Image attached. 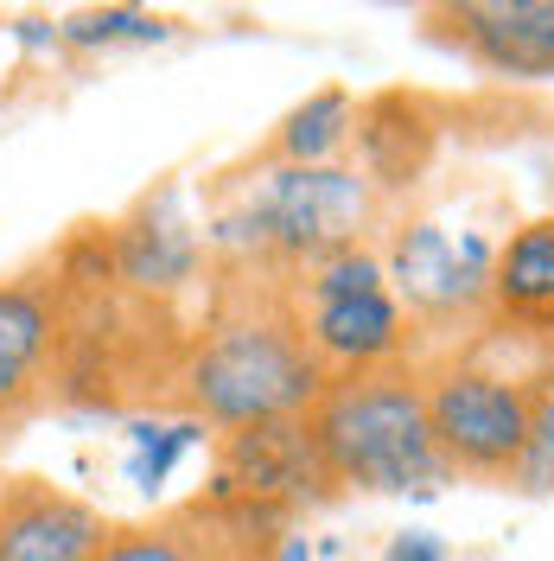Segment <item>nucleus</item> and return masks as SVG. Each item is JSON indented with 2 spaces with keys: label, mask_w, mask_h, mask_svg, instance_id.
Listing matches in <instances>:
<instances>
[{
  "label": "nucleus",
  "mask_w": 554,
  "mask_h": 561,
  "mask_svg": "<svg viewBox=\"0 0 554 561\" xmlns=\"http://www.w3.org/2000/svg\"><path fill=\"white\" fill-rule=\"evenodd\" d=\"M325 383L332 377L307 339L293 280L268 268H230L178 364L173 415L243 434V427L312 415Z\"/></svg>",
  "instance_id": "nucleus-1"
},
{
  "label": "nucleus",
  "mask_w": 554,
  "mask_h": 561,
  "mask_svg": "<svg viewBox=\"0 0 554 561\" xmlns=\"http://www.w3.org/2000/svg\"><path fill=\"white\" fill-rule=\"evenodd\" d=\"M307 427L338 491L402 497V491H440L452 479L440 447H434L427 389L402 364L332 377L325 396L312 402Z\"/></svg>",
  "instance_id": "nucleus-2"
},
{
  "label": "nucleus",
  "mask_w": 554,
  "mask_h": 561,
  "mask_svg": "<svg viewBox=\"0 0 554 561\" xmlns=\"http://www.w3.org/2000/svg\"><path fill=\"white\" fill-rule=\"evenodd\" d=\"M363 217L370 185L345 167H268L243 205L210 224V249L223 255V268H268L293 280L312 262L357 249Z\"/></svg>",
  "instance_id": "nucleus-3"
},
{
  "label": "nucleus",
  "mask_w": 554,
  "mask_h": 561,
  "mask_svg": "<svg viewBox=\"0 0 554 561\" xmlns=\"http://www.w3.org/2000/svg\"><path fill=\"white\" fill-rule=\"evenodd\" d=\"M280 542L287 511L205 485L135 524H115L90 561H275Z\"/></svg>",
  "instance_id": "nucleus-4"
},
{
  "label": "nucleus",
  "mask_w": 554,
  "mask_h": 561,
  "mask_svg": "<svg viewBox=\"0 0 554 561\" xmlns=\"http://www.w3.org/2000/svg\"><path fill=\"white\" fill-rule=\"evenodd\" d=\"M420 389H427V421L447 472L510 485L529 440V377L490 370V364H447Z\"/></svg>",
  "instance_id": "nucleus-5"
},
{
  "label": "nucleus",
  "mask_w": 554,
  "mask_h": 561,
  "mask_svg": "<svg viewBox=\"0 0 554 561\" xmlns=\"http://www.w3.org/2000/svg\"><path fill=\"white\" fill-rule=\"evenodd\" d=\"M58 409V275L51 255L0 275V454Z\"/></svg>",
  "instance_id": "nucleus-6"
},
{
  "label": "nucleus",
  "mask_w": 554,
  "mask_h": 561,
  "mask_svg": "<svg viewBox=\"0 0 554 561\" xmlns=\"http://www.w3.org/2000/svg\"><path fill=\"white\" fill-rule=\"evenodd\" d=\"M490 268H497V249L485 237H452L440 224H402L382 275L389 287L408 300L415 319H478L490 307Z\"/></svg>",
  "instance_id": "nucleus-7"
},
{
  "label": "nucleus",
  "mask_w": 554,
  "mask_h": 561,
  "mask_svg": "<svg viewBox=\"0 0 554 561\" xmlns=\"http://www.w3.org/2000/svg\"><path fill=\"white\" fill-rule=\"evenodd\" d=\"M427 33L490 77L517 83L554 77V0H452L427 7Z\"/></svg>",
  "instance_id": "nucleus-8"
},
{
  "label": "nucleus",
  "mask_w": 554,
  "mask_h": 561,
  "mask_svg": "<svg viewBox=\"0 0 554 561\" xmlns=\"http://www.w3.org/2000/svg\"><path fill=\"white\" fill-rule=\"evenodd\" d=\"M210 491L255 497V504H275V511H293V504H332V497H338L325 459H319V440H312L307 415L223 434Z\"/></svg>",
  "instance_id": "nucleus-9"
},
{
  "label": "nucleus",
  "mask_w": 554,
  "mask_h": 561,
  "mask_svg": "<svg viewBox=\"0 0 554 561\" xmlns=\"http://www.w3.org/2000/svg\"><path fill=\"white\" fill-rule=\"evenodd\" d=\"M103 504L51 485L38 472L0 479V561H90L108 536Z\"/></svg>",
  "instance_id": "nucleus-10"
},
{
  "label": "nucleus",
  "mask_w": 554,
  "mask_h": 561,
  "mask_svg": "<svg viewBox=\"0 0 554 561\" xmlns=\"http://www.w3.org/2000/svg\"><path fill=\"white\" fill-rule=\"evenodd\" d=\"M108 262H115V280L135 287L147 300H173L178 287H192L198 268H205V243L192 230V217L178 210V192H147L128 217L103 224Z\"/></svg>",
  "instance_id": "nucleus-11"
},
{
  "label": "nucleus",
  "mask_w": 554,
  "mask_h": 561,
  "mask_svg": "<svg viewBox=\"0 0 554 561\" xmlns=\"http://www.w3.org/2000/svg\"><path fill=\"white\" fill-rule=\"evenodd\" d=\"M307 339L325 364V377H357V370H382L402 351V300L377 287V294H345V300H300Z\"/></svg>",
  "instance_id": "nucleus-12"
},
{
  "label": "nucleus",
  "mask_w": 554,
  "mask_h": 561,
  "mask_svg": "<svg viewBox=\"0 0 554 561\" xmlns=\"http://www.w3.org/2000/svg\"><path fill=\"white\" fill-rule=\"evenodd\" d=\"M490 313L522 325V332H554V217L522 224L517 237L497 249Z\"/></svg>",
  "instance_id": "nucleus-13"
},
{
  "label": "nucleus",
  "mask_w": 554,
  "mask_h": 561,
  "mask_svg": "<svg viewBox=\"0 0 554 561\" xmlns=\"http://www.w3.org/2000/svg\"><path fill=\"white\" fill-rule=\"evenodd\" d=\"M350 135H357V103L345 90H319V96H307L280 122L275 153H280V167H332V153Z\"/></svg>",
  "instance_id": "nucleus-14"
},
{
  "label": "nucleus",
  "mask_w": 554,
  "mask_h": 561,
  "mask_svg": "<svg viewBox=\"0 0 554 561\" xmlns=\"http://www.w3.org/2000/svg\"><path fill=\"white\" fill-rule=\"evenodd\" d=\"M198 440H205V421H185V415L135 421V427H128V485L147 491V497H160L166 479L178 472V459L192 454Z\"/></svg>",
  "instance_id": "nucleus-15"
},
{
  "label": "nucleus",
  "mask_w": 554,
  "mask_h": 561,
  "mask_svg": "<svg viewBox=\"0 0 554 561\" xmlns=\"http://www.w3.org/2000/svg\"><path fill=\"white\" fill-rule=\"evenodd\" d=\"M510 485L522 497H549L554 491V351L529 377V440H522V459H517V472H510Z\"/></svg>",
  "instance_id": "nucleus-16"
},
{
  "label": "nucleus",
  "mask_w": 554,
  "mask_h": 561,
  "mask_svg": "<svg viewBox=\"0 0 554 561\" xmlns=\"http://www.w3.org/2000/svg\"><path fill=\"white\" fill-rule=\"evenodd\" d=\"M65 38L70 45H122V38L153 45V38H166V20L140 13V7H90V13H70L65 20Z\"/></svg>",
  "instance_id": "nucleus-17"
},
{
  "label": "nucleus",
  "mask_w": 554,
  "mask_h": 561,
  "mask_svg": "<svg viewBox=\"0 0 554 561\" xmlns=\"http://www.w3.org/2000/svg\"><path fill=\"white\" fill-rule=\"evenodd\" d=\"M382 561H452V549L434 536V529H402L395 542H389V556Z\"/></svg>",
  "instance_id": "nucleus-18"
},
{
  "label": "nucleus",
  "mask_w": 554,
  "mask_h": 561,
  "mask_svg": "<svg viewBox=\"0 0 554 561\" xmlns=\"http://www.w3.org/2000/svg\"><path fill=\"white\" fill-rule=\"evenodd\" d=\"M275 561H312L307 536H293V529H287V542H280V556H275Z\"/></svg>",
  "instance_id": "nucleus-19"
},
{
  "label": "nucleus",
  "mask_w": 554,
  "mask_h": 561,
  "mask_svg": "<svg viewBox=\"0 0 554 561\" xmlns=\"http://www.w3.org/2000/svg\"><path fill=\"white\" fill-rule=\"evenodd\" d=\"M0 479H7V472H0Z\"/></svg>",
  "instance_id": "nucleus-20"
}]
</instances>
